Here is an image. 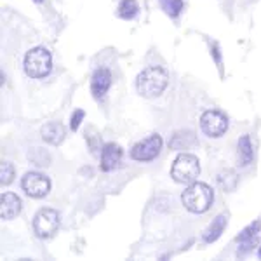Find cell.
<instances>
[{
  "mask_svg": "<svg viewBox=\"0 0 261 261\" xmlns=\"http://www.w3.org/2000/svg\"><path fill=\"white\" fill-rule=\"evenodd\" d=\"M169 84V73L161 66H148L138 75L136 89L143 98H157L166 91Z\"/></svg>",
  "mask_w": 261,
  "mask_h": 261,
  "instance_id": "6da1fadb",
  "label": "cell"
},
{
  "mask_svg": "<svg viewBox=\"0 0 261 261\" xmlns=\"http://www.w3.org/2000/svg\"><path fill=\"white\" fill-rule=\"evenodd\" d=\"M181 202L190 213L202 214L205 213L214 202V192L209 185L200 183V181H193L190 187L183 192Z\"/></svg>",
  "mask_w": 261,
  "mask_h": 261,
  "instance_id": "7a4b0ae2",
  "label": "cell"
},
{
  "mask_svg": "<svg viewBox=\"0 0 261 261\" xmlns=\"http://www.w3.org/2000/svg\"><path fill=\"white\" fill-rule=\"evenodd\" d=\"M23 68L30 79H44L53 70V56L45 47H33L24 54Z\"/></svg>",
  "mask_w": 261,
  "mask_h": 261,
  "instance_id": "3957f363",
  "label": "cell"
},
{
  "mask_svg": "<svg viewBox=\"0 0 261 261\" xmlns=\"http://www.w3.org/2000/svg\"><path fill=\"white\" fill-rule=\"evenodd\" d=\"M200 174L199 159L192 153H181L171 167V176L176 183L190 185Z\"/></svg>",
  "mask_w": 261,
  "mask_h": 261,
  "instance_id": "277c9868",
  "label": "cell"
},
{
  "mask_svg": "<svg viewBox=\"0 0 261 261\" xmlns=\"http://www.w3.org/2000/svg\"><path fill=\"white\" fill-rule=\"evenodd\" d=\"M60 230V213L56 209L44 207L33 218V231L39 239H50Z\"/></svg>",
  "mask_w": 261,
  "mask_h": 261,
  "instance_id": "5b68a950",
  "label": "cell"
},
{
  "mask_svg": "<svg viewBox=\"0 0 261 261\" xmlns=\"http://www.w3.org/2000/svg\"><path fill=\"white\" fill-rule=\"evenodd\" d=\"M200 129L209 138H221L228 130V117L220 110H207L200 117Z\"/></svg>",
  "mask_w": 261,
  "mask_h": 261,
  "instance_id": "8992f818",
  "label": "cell"
},
{
  "mask_svg": "<svg viewBox=\"0 0 261 261\" xmlns=\"http://www.w3.org/2000/svg\"><path fill=\"white\" fill-rule=\"evenodd\" d=\"M161 150H162V138L161 134L155 133L150 138H146V140L136 143L130 148V157L138 162H150L159 157Z\"/></svg>",
  "mask_w": 261,
  "mask_h": 261,
  "instance_id": "52a82bcc",
  "label": "cell"
},
{
  "mask_svg": "<svg viewBox=\"0 0 261 261\" xmlns=\"http://www.w3.org/2000/svg\"><path fill=\"white\" fill-rule=\"evenodd\" d=\"M21 188L24 190L28 197L32 199H42L45 197L50 190V179L47 176H44L42 172L30 171L23 176L21 179Z\"/></svg>",
  "mask_w": 261,
  "mask_h": 261,
  "instance_id": "ba28073f",
  "label": "cell"
},
{
  "mask_svg": "<svg viewBox=\"0 0 261 261\" xmlns=\"http://www.w3.org/2000/svg\"><path fill=\"white\" fill-rule=\"evenodd\" d=\"M259 231H261V221H252L251 225H247L246 228L237 235L239 256H246L247 252L252 251V247L256 246V239H258Z\"/></svg>",
  "mask_w": 261,
  "mask_h": 261,
  "instance_id": "9c48e42d",
  "label": "cell"
},
{
  "mask_svg": "<svg viewBox=\"0 0 261 261\" xmlns=\"http://www.w3.org/2000/svg\"><path fill=\"white\" fill-rule=\"evenodd\" d=\"M112 82H113V77H112V71L108 68H98L92 73V79H91V92L96 99H101L105 98L108 91L112 87Z\"/></svg>",
  "mask_w": 261,
  "mask_h": 261,
  "instance_id": "30bf717a",
  "label": "cell"
},
{
  "mask_svg": "<svg viewBox=\"0 0 261 261\" xmlns=\"http://www.w3.org/2000/svg\"><path fill=\"white\" fill-rule=\"evenodd\" d=\"M122 162V148L117 143H107L101 148V171H115Z\"/></svg>",
  "mask_w": 261,
  "mask_h": 261,
  "instance_id": "8fae6325",
  "label": "cell"
},
{
  "mask_svg": "<svg viewBox=\"0 0 261 261\" xmlns=\"http://www.w3.org/2000/svg\"><path fill=\"white\" fill-rule=\"evenodd\" d=\"M21 209H23V202H21V199L16 193H4L2 200H0V213H2L4 220H14L21 213Z\"/></svg>",
  "mask_w": 261,
  "mask_h": 261,
  "instance_id": "7c38bea8",
  "label": "cell"
},
{
  "mask_svg": "<svg viewBox=\"0 0 261 261\" xmlns=\"http://www.w3.org/2000/svg\"><path fill=\"white\" fill-rule=\"evenodd\" d=\"M40 134H42V140L45 143H49V145H53V146H58L65 140L66 129L60 122H49V124H45L44 127L40 129Z\"/></svg>",
  "mask_w": 261,
  "mask_h": 261,
  "instance_id": "4fadbf2b",
  "label": "cell"
},
{
  "mask_svg": "<svg viewBox=\"0 0 261 261\" xmlns=\"http://www.w3.org/2000/svg\"><path fill=\"white\" fill-rule=\"evenodd\" d=\"M199 145V140H197V134L193 130H178V133L172 134L169 146L172 150H190L193 146Z\"/></svg>",
  "mask_w": 261,
  "mask_h": 261,
  "instance_id": "5bb4252c",
  "label": "cell"
},
{
  "mask_svg": "<svg viewBox=\"0 0 261 261\" xmlns=\"http://www.w3.org/2000/svg\"><path fill=\"white\" fill-rule=\"evenodd\" d=\"M226 225H228V216H226V214H218V216L213 220L211 225L207 226V230L204 231V235H202V241H204L205 244L216 242L218 239L223 235Z\"/></svg>",
  "mask_w": 261,
  "mask_h": 261,
  "instance_id": "9a60e30c",
  "label": "cell"
},
{
  "mask_svg": "<svg viewBox=\"0 0 261 261\" xmlns=\"http://www.w3.org/2000/svg\"><path fill=\"white\" fill-rule=\"evenodd\" d=\"M237 151H239V162H241L242 167H247L249 164L252 162L254 159V150H252V143H251V138L247 136H242L241 140L237 143Z\"/></svg>",
  "mask_w": 261,
  "mask_h": 261,
  "instance_id": "2e32d148",
  "label": "cell"
},
{
  "mask_svg": "<svg viewBox=\"0 0 261 261\" xmlns=\"http://www.w3.org/2000/svg\"><path fill=\"white\" fill-rule=\"evenodd\" d=\"M218 185L226 192H233L237 188V183H239V176L235 174V171L231 169H225L218 174Z\"/></svg>",
  "mask_w": 261,
  "mask_h": 261,
  "instance_id": "e0dca14e",
  "label": "cell"
},
{
  "mask_svg": "<svg viewBox=\"0 0 261 261\" xmlns=\"http://www.w3.org/2000/svg\"><path fill=\"white\" fill-rule=\"evenodd\" d=\"M140 12V6L136 0H120L119 4V16L122 19H134Z\"/></svg>",
  "mask_w": 261,
  "mask_h": 261,
  "instance_id": "ac0fdd59",
  "label": "cell"
},
{
  "mask_svg": "<svg viewBox=\"0 0 261 261\" xmlns=\"http://www.w3.org/2000/svg\"><path fill=\"white\" fill-rule=\"evenodd\" d=\"M159 2H161V7L169 18H178L185 7L183 0H159Z\"/></svg>",
  "mask_w": 261,
  "mask_h": 261,
  "instance_id": "d6986e66",
  "label": "cell"
},
{
  "mask_svg": "<svg viewBox=\"0 0 261 261\" xmlns=\"http://www.w3.org/2000/svg\"><path fill=\"white\" fill-rule=\"evenodd\" d=\"M28 159L39 167H45L50 164V155L49 151L42 150V148H33L30 153H28Z\"/></svg>",
  "mask_w": 261,
  "mask_h": 261,
  "instance_id": "ffe728a7",
  "label": "cell"
},
{
  "mask_svg": "<svg viewBox=\"0 0 261 261\" xmlns=\"http://www.w3.org/2000/svg\"><path fill=\"white\" fill-rule=\"evenodd\" d=\"M14 176H16L14 166H12L11 162H2V167H0V181H2L4 187L11 185L12 179H14Z\"/></svg>",
  "mask_w": 261,
  "mask_h": 261,
  "instance_id": "44dd1931",
  "label": "cell"
},
{
  "mask_svg": "<svg viewBox=\"0 0 261 261\" xmlns=\"http://www.w3.org/2000/svg\"><path fill=\"white\" fill-rule=\"evenodd\" d=\"M84 119H86V112H84V110H75L73 115H71V119H70V129L77 130Z\"/></svg>",
  "mask_w": 261,
  "mask_h": 261,
  "instance_id": "7402d4cb",
  "label": "cell"
},
{
  "mask_svg": "<svg viewBox=\"0 0 261 261\" xmlns=\"http://www.w3.org/2000/svg\"><path fill=\"white\" fill-rule=\"evenodd\" d=\"M213 53H214V58H216V63H220V53H218V45L216 44L213 45Z\"/></svg>",
  "mask_w": 261,
  "mask_h": 261,
  "instance_id": "603a6c76",
  "label": "cell"
},
{
  "mask_svg": "<svg viewBox=\"0 0 261 261\" xmlns=\"http://www.w3.org/2000/svg\"><path fill=\"white\" fill-rule=\"evenodd\" d=\"M35 2H37V4H42V2H44V0H35Z\"/></svg>",
  "mask_w": 261,
  "mask_h": 261,
  "instance_id": "cb8c5ba5",
  "label": "cell"
},
{
  "mask_svg": "<svg viewBox=\"0 0 261 261\" xmlns=\"http://www.w3.org/2000/svg\"><path fill=\"white\" fill-rule=\"evenodd\" d=\"M258 256H259V258H261V247H259V251H258Z\"/></svg>",
  "mask_w": 261,
  "mask_h": 261,
  "instance_id": "d4e9b609",
  "label": "cell"
}]
</instances>
